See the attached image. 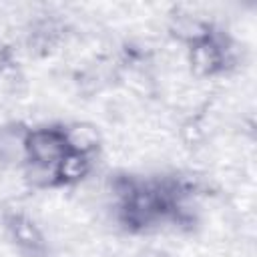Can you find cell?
<instances>
[{"instance_id":"4","label":"cell","mask_w":257,"mask_h":257,"mask_svg":"<svg viewBox=\"0 0 257 257\" xmlns=\"http://www.w3.org/2000/svg\"><path fill=\"white\" fill-rule=\"evenodd\" d=\"M8 229L14 237V241L26 249V251H32V253H38L44 249V241H42V235L38 233V229L34 227V223H30L26 217L22 215H14L10 221H8Z\"/></svg>"},{"instance_id":"2","label":"cell","mask_w":257,"mask_h":257,"mask_svg":"<svg viewBox=\"0 0 257 257\" xmlns=\"http://www.w3.org/2000/svg\"><path fill=\"white\" fill-rule=\"evenodd\" d=\"M191 64L199 74H213L223 68L225 64V52L217 40L207 34L205 38L193 42L191 46Z\"/></svg>"},{"instance_id":"1","label":"cell","mask_w":257,"mask_h":257,"mask_svg":"<svg viewBox=\"0 0 257 257\" xmlns=\"http://www.w3.org/2000/svg\"><path fill=\"white\" fill-rule=\"evenodd\" d=\"M70 151L66 128H36L28 131L24 139V157L38 167H56Z\"/></svg>"},{"instance_id":"3","label":"cell","mask_w":257,"mask_h":257,"mask_svg":"<svg viewBox=\"0 0 257 257\" xmlns=\"http://www.w3.org/2000/svg\"><path fill=\"white\" fill-rule=\"evenodd\" d=\"M90 169V161H88V153H80V151H68L58 165L52 169L54 173V183H74L78 179H82Z\"/></svg>"},{"instance_id":"5","label":"cell","mask_w":257,"mask_h":257,"mask_svg":"<svg viewBox=\"0 0 257 257\" xmlns=\"http://www.w3.org/2000/svg\"><path fill=\"white\" fill-rule=\"evenodd\" d=\"M24 139L26 133L18 135V131L14 128H0V157L6 159L18 151L24 155Z\"/></svg>"}]
</instances>
